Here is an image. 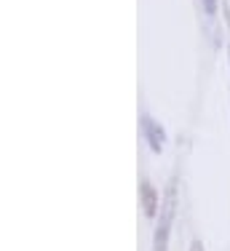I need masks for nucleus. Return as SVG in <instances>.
<instances>
[{"mask_svg":"<svg viewBox=\"0 0 230 251\" xmlns=\"http://www.w3.org/2000/svg\"><path fill=\"white\" fill-rule=\"evenodd\" d=\"M228 56H230V49H228Z\"/></svg>","mask_w":230,"mask_h":251,"instance_id":"obj_6","label":"nucleus"},{"mask_svg":"<svg viewBox=\"0 0 230 251\" xmlns=\"http://www.w3.org/2000/svg\"><path fill=\"white\" fill-rule=\"evenodd\" d=\"M203 8H206V16H217V0H203Z\"/></svg>","mask_w":230,"mask_h":251,"instance_id":"obj_4","label":"nucleus"},{"mask_svg":"<svg viewBox=\"0 0 230 251\" xmlns=\"http://www.w3.org/2000/svg\"><path fill=\"white\" fill-rule=\"evenodd\" d=\"M174 211H177V187L172 184L166 190V198H163L161 211H158V225H155V235H153V251H169V235H172Z\"/></svg>","mask_w":230,"mask_h":251,"instance_id":"obj_1","label":"nucleus"},{"mask_svg":"<svg viewBox=\"0 0 230 251\" xmlns=\"http://www.w3.org/2000/svg\"><path fill=\"white\" fill-rule=\"evenodd\" d=\"M139 195H142L144 217H147V219H155V217H158V208H161V201H158V193H155V187L147 182V179H142V184H139Z\"/></svg>","mask_w":230,"mask_h":251,"instance_id":"obj_3","label":"nucleus"},{"mask_svg":"<svg viewBox=\"0 0 230 251\" xmlns=\"http://www.w3.org/2000/svg\"><path fill=\"white\" fill-rule=\"evenodd\" d=\"M139 121H142L139 126H142V136H144V142L150 145V150L161 152L163 147H166V131H163V126L155 121L153 115H147V112H142Z\"/></svg>","mask_w":230,"mask_h":251,"instance_id":"obj_2","label":"nucleus"},{"mask_svg":"<svg viewBox=\"0 0 230 251\" xmlns=\"http://www.w3.org/2000/svg\"><path fill=\"white\" fill-rule=\"evenodd\" d=\"M190 251H203V243H201V241H198V238H196V241L190 243Z\"/></svg>","mask_w":230,"mask_h":251,"instance_id":"obj_5","label":"nucleus"}]
</instances>
